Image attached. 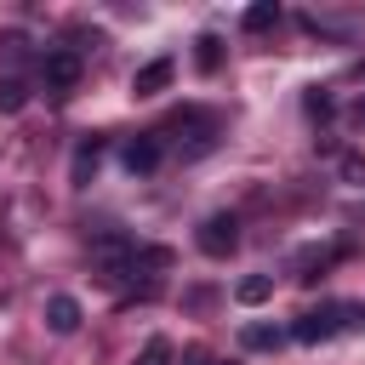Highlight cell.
I'll use <instances>...</instances> for the list:
<instances>
[{
  "instance_id": "obj_12",
  "label": "cell",
  "mask_w": 365,
  "mask_h": 365,
  "mask_svg": "<svg viewBox=\"0 0 365 365\" xmlns=\"http://www.w3.org/2000/svg\"><path fill=\"white\" fill-rule=\"evenodd\" d=\"M29 103V86L23 80H0V114H17Z\"/></svg>"
},
{
  "instance_id": "obj_13",
  "label": "cell",
  "mask_w": 365,
  "mask_h": 365,
  "mask_svg": "<svg viewBox=\"0 0 365 365\" xmlns=\"http://www.w3.org/2000/svg\"><path fill=\"white\" fill-rule=\"evenodd\" d=\"M137 365H171V342H165V336H154V342L143 348V359H137Z\"/></svg>"
},
{
  "instance_id": "obj_17",
  "label": "cell",
  "mask_w": 365,
  "mask_h": 365,
  "mask_svg": "<svg viewBox=\"0 0 365 365\" xmlns=\"http://www.w3.org/2000/svg\"><path fill=\"white\" fill-rule=\"evenodd\" d=\"M211 365H217V359H211Z\"/></svg>"
},
{
  "instance_id": "obj_10",
  "label": "cell",
  "mask_w": 365,
  "mask_h": 365,
  "mask_svg": "<svg viewBox=\"0 0 365 365\" xmlns=\"http://www.w3.org/2000/svg\"><path fill=\"white\" fill-rule=\"evenodd\" d=\"M240 342H245V348H279V342H285V331H274V325H245V331H240Z\"/></svg>"
},
{
  "instance_id": "obj_16",
  "label": "cell",
  "mask_w": 365,
  "mask_h": 365,
  "mask_svg": "<svg viewBox=\"0 0 365 365\" xmlns=\"http://www.w3.org/2000/svg\"><path fill=\"white\" fill-rule=\"evenodd\" d=\"M354 125H365V97H359V103H354Z\"/></svg>"
},
{
  "instance_id": "obj_11",
  "label": "cell",
  "mask_w": 365,
  "mask_h": 365,
  "mask_svg": "<svg viewBox=\"0 0 365 365\" xmlns=\"http://www.w3.org/2000/svg\"><path fill=\"white\" fill-rule=\"evenodd\" d=\"M194 46H200V51H194V63H200V68H205V74H211V68H217V63H222V40H217V34H200V40H194Z\"/></svg>"
},
{
  "instance_id": "obj_15",
  "label": "cell",
  "mask_w": 365,
  "mask_h": 365,
  "mask_svg": "<svg viewBox=\"0 0 365 365\" xmlns=\"http://www.w3.org/2000/svg\"><path fill=\"white\" fill-rule=\"evenodd\" d=\"M308 114H319V120H325V114H331V97H325V91H314V97H308Z\"/></svg>"
},
{
  "instance_id": "obj_2",
  "label": "cell",
  "mask_w": 365,
  "mask_h": 365,
  "mask_svg": "<svg viewBox=\"0 0 365 365\" xmlns=\"http://www.w3.org/2000/svg\"><path fill=\"white\" fill-rule=\"evenodd\" d=\"M234 245H240V222H234L228 211H217V217L200 222V251H205V257H228Z\"/></svg>"
},
{
  "instance_id": "obj_4",
  "label": "cell",
  "mask_w": 365,
  "mask_h": 365,
  "mask_svg": "<svg viewBox=\"0 0 365 365\" xmlns=\"http://www.w3.org/2000/svg\"><path fill=\"white\" fill-rule=\"evenodd\" d=\"M171 74H177V63H171V57H154V63H143V68L131 74V91H137V97H154V91L171 86Z\"/></svg>"
},
{
  "instance_id": "obj_3",
  "label": "cell",
  "mask_w": 365,
  "mask_h": 365,
  "mask_svg": "<svg viewBox=\"0 0 365 365\" xmlns=\"http://www.w3.org/2000/svg\"><path fill=\"white\" fill-rule=\"evenodd\" d=\"M40 80H46V91H68V86H80V57H74V51H46Z\"/></svg>"
},
{
  "instance_id": "obj_1",
  "label": "cell",
  "mask_w": 365,
  "mask_h": 365,
  "mask_svg": "<svg viewBox=\"0 0 365 365\" xmlns=\"http://www.w3.org/2000/svg\"><path fill=\"white\" fill-rule=\"evenodd\" d=\"M348 319H354L348 302H325V308H308V314L291 325V336H297V342H325V336H336Z\"/></svg>"
},
{
  "instance_id": "obj_5",
  "label": "cell",
  "mask_w": 365,
  "mask_h": 365,
  "mask_svg": "<svg viewBox=\"0 0 365 365\" xmlns=\"http://www.w3.org/2000/svg\"><path fill=\"white\" fill-rule=\"evenodd\" d=\"M120 160H125V171H131V177H148V171L160 165V137H154V131H148V137H131Z\"/></svg>"
},
{
  "instance_id": "obj_7",
  "label": "cell",
  "mask_w": 365,
  "mask_h": 365,
  "mask_svg": "<svg viewBox=\"0 0 365 365\" xmlns=\"http://www.w3.org/2000/svg\"><path fill=\"white\" fill-rule=\"evenodd\" d=\"M97 160H103V143H97V137H86V143L74 148V165H68V182H74V188H86V182H91V171H97Z\"/></svg>"
},
{
  "instance_id": "obj_6",
  "label": "cell",
  "mask_w": 365,
  "mask_h": 365,
  "mask_svg": "<svg viewBox=\"0 0 365 365\" xmlns=\"http://www.w3.org/2000/svg\"><path fill=\"white\" fill-rule=\"evenodd\" d=\"M46 325H51L57 336H68V331H80V302H74L68 291H57V297L46 302Z\"/></svg>"
},
{
  "instance_id": "obj_14",
  "label": "cell",
  "mask_w": 365,
  "mask_h": 365,
  "mask_svg": "<svg viewBox=\"0 0 365 365\" xmlns=\"http://www.w3.org/2000/svg\"><path fill=\"white\" fill-rule=\"evenodd\" d=\"M342 177H348L354 188H365V154H342Z\"/></svg>"
},
{
  "instance_id": "obj_8",
  "label": "cell",
  "mask_w": 365,
  "mask_h": 365,
  "mask_svg": "<svg viewBox=\"0 0 365 365\" xmlns=\"http://www.w3.org/2000/svg\"><path fill=\"white\" fill-rule=\"evenodd\" d=\"M274 23H279V6H274V0H257V6H245V17H240L245 34H262V29H274Z\"/></svg>"
},
{
  "instance_id": "obj_9",
  "label": "cell",
  "mask_w": 365,
  "mask_h": 365,
  "mask_svg": "<svg viewBox=\"0 0 365 365\" xmlns=\"http://www.w3.org/2000/svg\"><path fill=\"white\" fill-rule=\"evenodd\" d=\"M234 297H240L245 308H257V302H268V297H274V279H268V274H251V279H240V285H234Z\"/></svg>"
}]
</instances>
